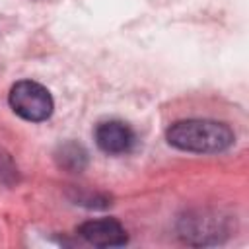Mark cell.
Listing matches in <instances>:
<instances>
[{
  "label": "cell",
  "mask_w": 249,
  "mask_h": 249,
  "mask_svg": "<svg viewBox=\"0 0 249 249\" xmlns=\"http://www.w3.org/2000/svg\"><path fill=\"white\" fill-rule=\"evenodd\" d=\"M165 138L173 148L193 154H218L228 150L235 140L233 130L226 123L212 119L177 121L167 128Z\"/></svg>",
  "instance_id": "1"
},
{
  "label": "cell",
  "mask_w": 249,
  "mask_h": 249,
  "mask_svg": "<svg viewBox=\"0 0 249 249\" xmlns=\"http://www.w3.org/2000/svg\"><path fill=\"white\" fill-rule=\"evenodd\" d=\"M58 161L62 167L70 169V171H80L84 165H86V150L80 146V144H74V142H68L64 146H60V152H58Z\"/></svg>",
  "instance_id": "5"
},
{
  "label": "cell",
  "mask_w": 249,
  "mask_h": 249,
  "mask_svg": "<svg viewBox=\"0 0 249 249\" xmlns=\"http://www.w3.org/2000/svg\"><path fill=\"white\" fill-rule=\"evenodd\" d=\"M8 101L16 115L31 123L47 121L53 115V107H54L49 89L33 80H21L14 84Z\"/></svg>",
  "instance_id": "2"
},
{
  "label": "cell",
  "mask_w": 249,
  "mask_h": 249,
  "mask_svg": "<svg viewBox=\"0 0 249 249\" xmlns=\"http://www.w3.org/2000/svg\"><path fill=\"white\" fill-rule=\"evenodd\" d=\"M78 233L95 247H121L128 241L126 230L113 218L88 220L78 228Z\"/></svg>",
  "instance_id": "3"
},
{
  "label": "cell",
  "mask_w": 249,
  "mask_h": 249,
  "mask_svg": "<svg viewBox=\"0 0 249 249\" xmlns=\"http://www.w3.org/2000/svg\"><path fill=\"white\" fill-rule=\"evenodd\" d=\"M16 167L12 163V160L8 158V154H2L0 150V179H6V175H14Z\"/></svg>",
  "instance_id": "6"
},
{
  "label": "cell",
  "mask_w": 249,
  "mask_h": 249,
  "mask_svg": "<svg viewBox=\"0 0 249 249\" xmlns=\"http://www.w3.org/2000/svg\"><path fill=\"white\" fill-rule=\"evenodd\" d=\"M93 138H95V144L99 146V150L105 154H111V156L126 154L134 144V132L130 130L128 124H124L121 121L99 123L95 126Z\"/></svg>",
  "instance_id": "4"
}]
</instances>
